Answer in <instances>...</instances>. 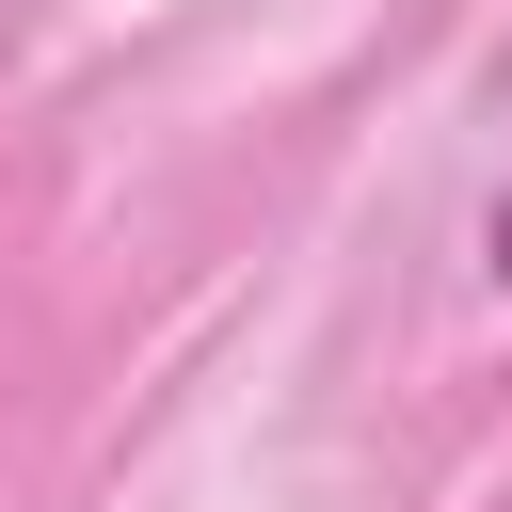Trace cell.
<instances>
[{
    "instance_id": "cell-1",
    "label": "cell",
    "mask_w": 512,
    "mask_h": 512,
    "mask_svg": "<svg viewBox=\"0 0 512 512\" xmlns=\"http://www.w3.org/2000/svg\"><path fill=\"white\" fill-rule=\"evenodd\" d=\"M480 272H496V288H512V192H496V208H480Z\"/></svg>"
}]
</instances>
